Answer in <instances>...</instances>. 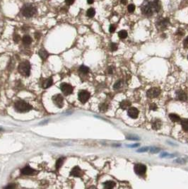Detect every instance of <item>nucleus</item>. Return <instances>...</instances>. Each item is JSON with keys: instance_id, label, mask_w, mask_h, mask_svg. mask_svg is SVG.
Listing matches in <instances>:
<instances>
[{"instance_id": "6ab92c4d", "label": "nucleus", "mask_w": 188, "mask_h": 189, "mask_svg": "<svg viewBox=\"0 0 188 189\" xmlns=\"http://www.w3.org/2000/svg\"><path fill=\"white\" fill-rule=\"evenodd\" d=\"M39 55L43 60H45V59H46L47 57H48L49 54H48V53L45 49H40L39 51Z\"/></svg>"}, {"instance_id": "5701e85b", "label": "nucleus", "mask_w": 188, "mask_h": 189, "mask_svg": "<svg viewBox=\"0 0 188 189\" xmlns=\"http://www.w3.org/2000/svg\"><path fill=\"white\" fill-rule=\"evenodd\" d=\"M182 127L184 130L188 132V119H183L181 122Z\"/></svg>"}, {"instance_id": "c9c22d12", "label": "nucleus", "mask_w": 188, "mask_h": 189, "mask_svg": "<svg viewBox=\"0 0 188 189\" xmlns=\"http://www.w3.org/2000/svg\"><path fill=\"white\" fill-rule=\"evenodd\" d=\"M151 152H153H153L156 153L160 151V149H151Z\"/></svg>"}, {"instance_id": "7ed1b4c3", "label": "nucleus", "mask_w": 188, "mask_h": 189, "mask_svg": "<svg viewBox=\"0 0 188 189\" xmlns=\"http://www.w3.org/2000/svg\"><path fill=\"white\" fill-rule=\"evenodd\" d=\"M36 8L33 6L32 4H25L21 9V13L23 16L27 18H30L33 17L36 13Z\"/></svg>"}, {"instance_id": "4468645a", "label": "nucleus", "mask_w": 188, "mask_h": 189, "mask_svg": "<svg viewBox=\"0 0 188 189\" xmlns=\"http://www.w3.org/2000/svg\"><path fill=\"white\" fill-rule=\"evenodd\" d=\"M161 126V121L160 120L156 119L152 122V128L154 130H158Z\"/></svg>"}, {"instance_id": "9d476101", "label": "nucleus", "mask_w": 188, "mask_h": 189, "mask_svg": "<svg viewBox=\"0 0 188 189\" xmlns=\"http://www.w3.org/2000/svg\"><path fill=\"white\" fill-rule=\"evenodd\" d=\"M134 171L138 175H144L146 171V167L142 164H137L134 166Z\"/></svg>"}, {"instance_id": "f257e3e1", "label": "nucleus", "mask_w": 188, "mask_h": 189, "mask_svg": "<svg viewBox=\"0 0 188 189\" xmlns=\"http://www.w3.org/2000/svg\"><path fill=\"white\" fill-rule=\"evenodd\" d=\"M161 9V4L159 0L152 2H144L141 7L142 13L146 17H152L155 13H158Z\"/></svg>"}, {"instance_id": "1a4fd4ad", "label": "nucleus", "mask_w": 188, "mask_h": 189, "mask_svg": "<svg viewBox=\"0 0 188 189\" xmlns=\"http://www.w3.org/2000/svg\"><path fill=\"white\" fill-rule=\"evenodd\" d=\"M61 90L65 95H69L72 93L73 87L70 84L66 83H63L61 84Z\"/></svg>"}, {"instance_id": "37998d69", "label": "nucleus", "mask_w": 188, "mask_h": 189, "mask_svg": "<svg viewBox=\"0 0 188 189\" xmlns=\"http://www.w3.org/2000/svg\"><path fill=\"white\" fill-rule=\"evenodd\" d=\"M187 59H188V56H187Z\"/></svg>"}, {"instance_id": "ddd939ff", "label": "nucleus", "mask_w": 188, "mask_h": 189, "mask_svg": "<svg viewBox=\"0 0 188 189\" xmlns=\"http://www.w3.org/2000/svg\"><path fill=\"white\" fill-rule=\"evenodd\" d=\"M70 174H71V176H75V177H80V176H82L83 172L81 169H80L79 166H75L74 168H73Z\"/></svg>"}, {"instance_id": "ea45409f", "label": "nucleus", "mask_w": 188, "mask_h": 189, "mask_svg": "<svg viewBox=\"0 0 188 189\" xmlns=\"http://www.w3.org/2000/svg\"><path fill=\"white\" fill-rule=\"evenodd\" d=\"M87 2L89 4H92L93 2H94V0H87Z\"/></svg>"}, {"instance_id": "6e6552de", "label": "nucleus", "mask_w": 188, "mask_h": 189, "mask_svg": "<svg viewBox=\"0 0 188 189\" xmlns=\"http://www.w3.org/2000/svg\"><path fill=\"white\" fill-rule=\"evenodd\" d=\"M53 101L54 103L56 105L58 108H62L64 103V99L61 94H57L53 97Z\"/></svg>"}, {"instance_id": "79ce46f5", "label": "nucleus", "mask_w": 188, "mask_h": 189, "mask_svg": "<svg viewBox=\"0 0 188 189\" xmlns=\"http://www.w3.org/2000/svg\"><path fill=\"white\" fill-rule=\"evenodd\" d=\"M13 187H14V186H12V185H9V186H7L6 188H13Z\"/></svg>"}, {"instance_id": "423d86ee", "label": "nucleus", "mask_w": 188, "mask_h": 189, "mask_svg": "<svg viewBox=\"0 0 188 189\" xmlns=\"http://www.w3.org/2000/svg\"><path fill=\"white\" fill-rule=\"evenodd\" d=\"M78 97H79V101L81 103H86V101H88V100L90 99V93L86 90H82L79 93Z\"/></svg>"}, {"instance_id": "a878e982", "label": "nucleus", "mask_w": 188, "mask_h": 189, "mask_svg": "<svg viewBox=\"0 0 188 189\" xmlns=\"http://www.w3.org/2000/svg\"><path fill=\"white\" fill-rule=\"evenodd\" d=\"M79 71L83 74H87L89 72V67H87L86 66L82 65V66L80 67V68H79Z\"/></svg>"}, {"instance_id": "aec40b11", "label": "nucleus", "mask_w": 188, "mask_h": 189, "mask_svg": "<svg viewBox=\"0 0 188 189\" xmlns=\"http://www.w3.org/2000/svg\"><path fill=\"white\" fill-rule=\"evenodd\" d=\"M115 183L114 181H106V182L104 183V187L106 188H112L115 187Z\"/></svg>"}, {"instance_id": "2f4dec72", "label": "nucleus", "mask_w": 188, "mask_h": 189, "mask_svg": "<svg viewBox=\"0 0 188 189\" xmlns=\"http://www.w3.org/2000/svg\"><path fill=\"white\" fill-rule=\"evenodd\" d=\"M158 108V107L156 106V104L155 103H151V106H150V109L152 110V111H156V110Z\"/></svg>"}, {"instance_id": "412c9836", "label": "nucleus", "mask_w": 188, "mask_h": 189, "mask_svg": "<svg viewBox=\"0 0 188 189\" xmlns=\"http://www.w3.org/2000/svg\"><path fill=\"white\" fill-rule=\"evenodd\" d=\"M169 118L173 122H178L180 120V116H178L177 114H174V113H170L169 115Z\"/></svg>"}, {"instance_id": "dca6fc26", "label": "nucleus", "mask_w": 188, "mask_h": 189, "mask_svg": "<svg viewBox=\"0 0 188 189\" xmlns=\"http://www.w3.org/2000/svg\"><path fill=\"white\" fill-rule=\"evenodd\" d=\"M177 95H178V99L181 100V101H186L187 99V94L184 91H179L178 93H177Z\"/></svg>"}, {"instance_id": "0eeeda50", "label": "nucleus", "mask_w": 188, "mask_h": 189, "mask_svg": "<svg viewBox=\"0 0 188 189\" xmlns=\"http://www.w3.org/2000/svg\"><path fill=\"white\" fill-rule=\"evenodd\" d=\"M169 19L166 18V19H163L160 21H157L156 23V27L158 28V29L161 30H163L166 29V28L169 25Z\"/></svg>"}, {"instance_id": "a211bd4d", "label": "nucleus", "mask_w": 188, "mask_h": 189, "mask_svg": "<svg viewBox=\"0 0 188 189\" xmlns=\"http://www.w3.org/2000/svg\"><path fill=\"white\" fill-rule=\"evenodd\" d=\"M53 83V79H52V78H49V79H47V80L45 81V82L43 83V88H45V89H47V88L50 87V86H52Z\"/></svg>"}, {"instance_id": "4be33fe9", "label": "nucleus", "mask_w": 188, "mask_h": 189, "mask_svg": "<svg viewBox=\"0 0 188 189\" xmlns=\"http://www.w3.org/2000/svg\"><path fill=\"white\" fill-rule=\"evenodd\" d=\"M86 14H87V16L89 18H93V17L95 16V14H96V11H95V9L93 8H90L87 11Z\"/></svg>"}, {"instance_id": "20e7f679", "label": "nucleus", "mask_w": 188, "mask_h": 189, "mask_svg": "<svg viewBox=\"0 0 188 189\" xmlns=\"http://www.w3.org/2000/svg\"><path fill=\"white\" fill-rule=\"evenodd\" d=\"M19 72L24 76H28L30 72V65L28 61H23L20 63L19 66Z\"/></svg>"}, {"instance_id": "cd10ccee", "label": "nucleus", "mask_w": 188, "mask_h": 189, "mask_svg": "<svg viewBox=\"0 0 188 189\" xmlns=\"http://www.w3.org/2000/svg\"><path fill=\"white\" fill-rule=\"evenodd\" d=\"M122 85V80H119L114 84V89H118Z\"/></svg>"}, {"instance_id": "7c9ffc66", "label": "nucleus", "mask_w": 188, "mask_h": 189, "mask_svg": "<svg viewBox=\"0 0 188 189\" xmlns=\"http://www.w3.org/2000/svg\"><path fill=\"white\" fill-rule=\"evenodd\" d=\"M115 29H116V26H115V25H110V28H109V30H110V33H113V32H115Z\"/></svg>"}, {"instance_id": "c756f323", "label": "nucleus", "mask_w": 188, "mask_h": 189, "mask_svg": "<svg viewBox=\"0 0 188 189\" xmlns=\"http://www.w3.org/2000/svg\"><path fill=\"white\" fill-rule=\"evenodd\" d=\"M108 109V105L106 103H102L100 106V111H106V110Z\"/></svg>"}, {"instance_id": "4c0bfd02", "label": "nucleus", "mask_w": 188, "mask_h": 189, "mask_svg": "<svg viewBox=\"0 0 188 189\" xmlns=\"http://www.w3.org/2000/svg\"><path fill=\"white\" fill-rule=\"evenodd\" d=\"M40 33H35V38H36V39H38V38H40Z\"/></svg>"}, {"instance_id": "f8f14e48", "label": "nucleus", "mask_w": 188, "mask_h": 189, "mask_svg": "<svg viewBox=\"0 0 188 189\" xmlns=\"http://www.w3.org/2000/svg\"><path fill=\"white\" fill-rule=\"evenodd\" d=\"M127 114H128V116L130 118L135 119V118H136L138 117L139 111L136 108H134V107H132V108H129Z\"/></svg>"}, {"instance_id": "e433bc0d", "label": "nucleus", "mask_w": 188, "mask_h": 189, "mask_svg": "<svg viewBox=\"0 0 188 189\" xmlns=\"http://www.w3.org/2000/svg\"><path fill=\"white\" fill-rule=\"evenodd\" d=\"M184 45H185V46H186L187 45H188V37H187V38H185V41H184Z\"/></svg>"}, {"instance_id": "58836bf2", "label": "nucleus", "mask_w": 188, "mask_h": 189, "mask_svg": "<svg viewBox=\"0 0 188 189\" xmlns=\"http://www.w3.org/2000/svg\"><path fill=\"white\" fill-rule=\"evenodd\" d=\"M121 3L124 5H126V4H127V0H121Z\"/></svg>"}, {"instance_id": "72a5a7b5", "label": "nucleus", "mask_w": 188, "mask_h": 189, "mask_svg": "<svg viewBox=\"0 0 188 189\" xmlns=\"http://www.w3.org/2000/svg\"><path fill=\"white\" fill-rule=\"evenodd\" d=\"M65 2L68 5H72L74 3V0H65Z\"/></svg>"}, {"instance_id": "f03ea898", "label": "nucleus", "mask_w": 188, "mask_h": 189, "mask_svg": "<svg viewBox=\"0 0 188 189\" xmlns=\"http://www.w3.org/2000/svg\"><path fill=\"white\" fill-rule=\"evenodd\" d=\"M14 107H15L16 111L19 113H26L28 111H29L30 110L32 109V106L22 100H19L16 101L15 103Z\"/></svg>"}, {"instance_id": "393cba45", "label": "nucleus", "mask_w": 188, "mask_h": 189, "mask_svg": "<svg viewBox=\"0 0 188 189\" xmlns=\"http://www.w3.org/2000/svg\"><path fill=\"white\" fill-rule=\"evenodd\" d=\"M63 163H64V158H59L56 162V169H59L61 166H62Z\"/></svg>"}, {"instance_id": "bb28decb", "label": "nucleus", "mask_w": 188, "mask_h": 189, "mask_svg": "<svg viewBox=\"0 0 188 189\" xmlns=\"http://www.w3.org/2000/svg\"><path fill=\"white\" fill-rule=\"evenodd\" d=\"M127 9H128V11L129 13H132V12H134V10H135V6H134V4H129L128 6V8H127Z\"/></svg>"}, {"instance_id": "39448f33", "label": "nucleus", "mask_w": 188, "mask_h": 189, "mask_svg": "<svg viewBox=\"0 0 188 189\" xmlns=\"http://www.w3.org/2000/svg\"><path fill=\"white\" fill-rule=\"evenodd\" d=\"M160 93H161V89L157 87H153L148 90L146 95L150 99H154L158 97L160 95Z\"/></svg>"}, {"instance_id": "c85d7f7f", "label": "nucleus", "mask_w": 188, "mask_h": 189, "mask_svg": "<svg viewBox=\"0 0 188 189\" xmlns=\"http://www.w3.org/2000/svg\"><path fill=\"white\" fill-rule=\"evenodd\" d=\"M110 50L112 52H114V51H115L117 49V45L116 44V43H110Z\"/></svg>"}, {"instance_id": "473e14b6", "label": "nucleus", "mask_w": 188, "mask_h": 189, "mask_svg": "<svg viewBox=\"0 0 188 189\" xmlns=\"http://www.w3.org/2000/svg\"><path fill=\"white\" fill-rule=\"evenodd\" d=\"M20 39H21V38H20V36H19V35H14V36H13V40L16 42V43H18L19 41L20 40Z\"/></svg>"}, {"instance_id": "f3484780", "label": "nucleus", "mask_w": 188, "mask_h": 189, "mask_svg": "<svg viewBox=\"0 0 188 189\" xmlns=\"http://www.w3.org/2000/svg\"><path fill=\"white\" fill-rule=\"evenodd\" d=\"M22 41H23V43L26 45H28L30 43H32V38H30V36H28V35H26L23 37L22 38Z\"/></svg>"}, {"instance_id": "b1692460", "label": "nucleus", "mask_w": 188, "mask_h": 189, "mask_svg": "<svg viewBox=\"0 0 188 189\" xmlns=\"http://www.w3.org/2000/svg\"><path fill=\"white\" fill-rule=\"evenodd\" d=\"M118 36L122 39H125L127 37V32L125 30H120L118 33Z\"/></svg>"}, {"instance_id": "a19ab883", "label": "nucleus", "mask_w": 188, "mask_h": 189, "mask_svg": "<svg viewBox=\"0 0 188 189\" xmlns=\"http://www.w3.org/2000/svg\"><path fill=\"white\" fill-rule=\"evenodd\" d=\"M112 72H113V70H112V67H110V68L108 69V72L110 74H112Z\"/></svg>"}, {"instance_id": "f704fd0d", "label": "nucleus", "mask_w": 188, "mask_h": 189, "mask_svg": "<svg viewBox=\"0 0 188 189\" xmlns=\"http://www.w3.org/2000/svg\"><path fill=\"white\" fill-rule=\"evenodd\" d=\"M148 149V147H144V148H142V149H139V150H137V152H146L147 150Z\"/></svg>"}, {"instance_id": "9b49d317", "label": "nucleus", "mask_w": 188, "mask_h": 189, "mask_svg": "<svg viewBox=\"0 0 188 189\" xmlns=\"http://www.w3.org/2000/svg\"><path fill=\"white\" fill-rule=\"evenodd\" d=\"M21 173L24 175H34L37 174V171L32 168H30L29 166H26L21 169Z\"/></svg>"}, {"instance_id": "2eb2a0df", "label": "nucleus", "mask_w": 188, "mask_h": 189, "mask_svg": "<svg viewBox=\"0 0 188 189\" xmlns=\"http://www.w3.org/2000/svg\"><path fill=\"white\" fill-rule=\"evenodd\" d=\"M130 105H131V102L128 100H124L120 103V107L123 110L127 109L130 106Z\"/></svg>"}]
</instances>
